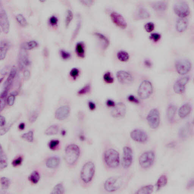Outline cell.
<instances>
[{
	"label": "cell",
	"mask_w": 194,
	"mask_h": 194,
	"mask_svg": "<svg viewBox=\"0 0 194 194\" xmlns=\"http://www.w3.org/2000/svg\"><path fill=\"white\" fill-rule=\"evenodd\" d=\"M104 163L109 169H115L120 164V156L118 152L115 149H107L104 152Z\"/></svg>",
	"instance_id": "6da1fadb"
},
{
	"label": "cell",
	"mask_w": 194,
	"mask_h": 194,
	"mask_svg": "<svg viewBox=\"0 0 194 194\" xmlns=\"http://www.w3.org/2000/svg\"><path fill=\"white\" fill-rule=\"evenodd\" d=\"M96 173V167L92 161H88L83 166L81 169L80 178L81 181L86 185H89L92 182Z\"/></svg>",
	"instance_id": "7a4b0ae2"
},
{
	"label": "cell",
	"mask_w": 194,
	"mask_h": 194,
	"mask_svg": "<svg viewBox=\"0 0 194 194\" xmlns=\"http://www.w3.org/2000/svg\"><path fill=\"white\" fill-rule=\"evenodd\" d=\"M80 154V150L77 145L72 144L67 145L65 150L66 162L70 166L74 165L78 160Z\"/></svg>",
	"instance_id": "3957f363"
},
{
	"label": "cell",
	"mask_w": 194,
	"mask_h": 194,
	"mask_svg": "<svg viewBox=\"0 0 194 194\" xmlns=\"http://www.w3.org/2000/svg\"><path fill=\"white\" fill-rule=\"evenodd\" d=\"M123 182V178L122 176L111 177L104 182L103 188L105 191L109 193H113L120 189Z\"/></svg>",
	"instance_id": "277c9868"
},
{
	"label": "cell",
	"mask_w": 194,
	"mask_h": 194,
	"mask_svg": "<svg viewBox=\"0 0 194 194\" xmlns=\"http://www.w3.org/2000/svg\"><path fill=\"white\" fill-rule=\"evenodd\" d=\"M155 154L152 150L144 152L140 155L138 162L140 167L143 169H147L151 167L155 162Z\"/></svg>",
	"instance_id": "5b68a950"
},
{
	"label": "cell",
	"mask_w": 194,
	"mask_h": 194,
	"mask_svg": "<svg viewBox=\"0 0 194 194\" xmlns=\"http://www.w3.org/2000/svg\"><path fill=\"white\" fill-rule=\"evenodd\" d=\"M153 91L152 83L145 80L140 84L138 90V95L141 99H145L150 97Z\"/></svg>",
	"instance_id": "8992f818"
},
{
	"label": "cell",
	"mask_w": 194,
	"mask_h": 194,
	"mask_svg": "<svg viewBox=\"0 0 194 194\" xmlns=\"http://www.w3.org/2000/svg\"><path fill=\"white\" fill-rule=\"evenodd\" d=\"M146 119L151 129H157L160 123V115L159 110L156 108L151 109L147 116Z\"/></svg>",
	"instance_id": "52a82bcc"
},
{
	"label": "cell",
	"mask_w": 194,
	"mask_h": 194,
	"mask_svg": "<svg viewBox=\"0 0 194 194\" xmlns=\"http://www.w3.org/2000/svg\"><path fill=\"white\" fill-rule=\"evenodd\" d=\"M174 10L175 13L180 18H185L188 16L190 13L188 5L183 1H178L174 4Z\"/></svg>",
	"instance_id": "ba28073f"
},
{
	"label": "cell",
	"mask_w": 194,
	"mask_h": 194,
	"mask_svg": "<svg viewBox=\"0 0 194 194\" xmlns=\"http://www.w3.org/2000/svg\"><path fill=\"white\" fill-rule=\"evenodd\" d=\"M133 160L132 149L129 146H125L123 149L122 164L123 168L126 169L131 167Z\"/></svg>",
	"instance_id": "9c48e42d"
},
{
	"label": "cell",
	"mask_w": 194,
	"mask_h": 194,
	"mask_svg": "<svg viewBox=\"0 0 194 194\" xmlns=\"http://www.w3.org/2000/svg\"><path fill=\"white\" fill-rule=\"evenodd\" d=\"M175 66L178 73L181 75H185L191 70L192 65L188 60L181 59L176 61Z\"/></svg>",
	"instance_id": "30bf717a"
},
{
	"label": "cell",
	"mask_w": 194,
	"mask_h": 194,
	"mask_svg": "<svg viewBox=\"0 0 194 194\" xmlns=\"http://www.w3.org/2000/svg\"><path fill=\"white\" fill-rule=\"evenodd\" d=\"M130 136L133 141L141 143L146 142L148 139L146 132L139 129L133 130L130 133Z\"/></svg>",
	"instance_id": "8fae6325"
},
{
	"label": "cell",
	"mask_w": 194,
	"mask_h": 194,
	"mask_svg": "<svg viewBox=\"0 0 194 194\" xmlns=\"http://www.w3.org/2000/svg\"><path fill=\"white\" fill-rule=\"evenodd\" d=\"M126 113V106L123 103H119L116 104L111 111V115L116 118L124 117Z\"/></svg>",
	"instance_id": "7c38bea8"
},
{
	"label": "cell",
	"mask_w": 194,
	"mask_h": 194,
	"mask_svg": "<svg viewBox=\"0 0 194 194\" xmlns=\"http://www.w3.org/2000/svg\"><path fill=\"white\" fill-rule=\"evenodd\" d=\"M190 80L188 76H185L180 78L175 82L173 89L176 93L178 94H182L185 91L186 85L187 84Z\"/></svg>",
	"instance_id": "4fadbf2b"
},
{
	"label": "cell",
	"mask_w": 194,
	"mask_h": 194,
	"mask_svg": "<svg viewBox=\"0 0 194 194\" xmlns=\"http://www.w3.org/2000/svg\"><path fill=\"white\" fill-rule=\"evenodd\" d=\"M110 16L113 22L121 29H124L127 27V23L123 16L117 12H113Z\"/></svg>",
	"instance_id": "5bb4252c"
},
{
	"label": "cell",
	"mask_w": 194,
	"mask_h": 194,
	"mask_svg": "<svg viewBox=\"0 0 194 194\" xmlns=\"http://www.w3.org/2000/svg\"><path fill=\"white\" fill-rule=\"evenodd\" d=\"M0 24L3 32L6 34L8 33L10 28L9 19L6 10L1 7L0 10Z\"/></svg>",
	"instance_id": "9a60e30c"
},
{
	"label": "cell",
	"mask_w": 194,
	"mask_h": 194,
	"mask_svg": "<svg viewBox=\"0 0 194 194\" xmlns=\"http://www.w3.org/2000/svg\"><path fill=\"white\" fill-rule=\"evenodd\" d=\"M18 65L20 70H22L30 64L28 55L26 50L21 48L18 57Z\"/></svg>",
	"instance_id": "2e32d148"
},
{
	"label": "cell",
	"mask_w": 194,
	"mask_h": 194,
	"mask_svg": "<svg viewBox=\"0 0 194 194\" xmlns=\"http://www.w3.org/2000/svg\"><path fill=\"white\" fill-rule=\"evenodd\" d=\"M133 19L135 20H143L150 18V12L146 8L141 6L138 7L133 12Z\"/></svg>",
	"instance_id": "e0dca14e"
},
{
	"label": "cell",
	"mask_w": 194,
	"mask_h": 194,
	"mask_svg": "<svg viewBox=\"0 0 194 194\" xmlns=\"http://www.w3.org/2000/svg\"><path fill=\"white\" fill-rule=\"evenodd\" d=\"M71 112L70 107L67 105L62 106L57 109L55 113V117L58 120H65L70 116Z\"/></svg>",
	"instance_id": "ac0fdd59"
},
{
	"label": "cell",
	"mask_w": 194,
	"mask_h": 194,
	"mask_svg": "<svg viewBox=\"0 0 194 194\" xmlns=\"http://www.w3.org/2000/svg\"><path fill=\"white\" fill-rule=\"evenodd\" d=\"M117 77L119 82L122 84H130L133 81L132 76L126 71H118L117 73Z\"/></svg>",
	"instance_id": "d6986e66"
},
{
	"label": "cell",
	"mask_w": 194,
	"mask_h": 194,
	"mask_svg": "<svg viewBox=\"0 0 194 194\" xmlns=\"http://www.w3.org/2000/svg\"><path fill=\"white\" fill-rule=\"evenodd\" d=\"M16 69L15 67H13L10 71L9 76L5 81L3 85L2 90V91L8 93V90L11 87L16 74Z\"/></svg>",
	"instance_id": "ffe728a7"
},
{
	"label": "cell",
	"mask_w": 194,
	"mask_h": 194,
	"mask_svg": "<svg viewBox=\"0 0 194 194\" xmlns=\"http://www.w3.org/2000/svg\"><path fill=\"white\" fill-rule=\"evenodd\" d=\"M94 35L98 39L102 48L103 50H106L110 45V41L108 38L104 34L99 32H95Z\"/></svg>",
	"instance_id": "44dd1931"
},
{
	"label": "cell",
	"mask_w": 194,
	"mask_h": 194,
	"mask_svg": "<svg viewBox=\"0 0 194 194\" xmlns=\"http://www.w3.org/2000/svg\"><path fill=\"white\" fill-rule=\"evenodd\" d=\"M191 105L189 104L186 103L180 107L178 114L181 118H184L189 115L192 111Z\"/></svg>",
	"instance_id": "7402d4cb"
},
{
	"label": "cell",
	"mask_w": 194,
	"mask_h": 194,
	"mask_svg": "<svg viewBox=\"0 0 194 194\" xmlns=\"http://www.w3.org/2000/svg\"><path fill=\"white\" fill-rule=\"evenodd\" d=\"M188 25V21L185 18H180L177 21L176 28L177 31L183 32L186 30Z\"/></svg>",
	"instance_id": "603a6c76"
},
{
	"label": "cell",
	"mask_w": 194,
	"mask_h": 194,
	"mask_svg": "<svg viewBox=\"0 0 194 194\" xmlns=\"http://www.w3.org/2000/svg\"><path fill=\"white\" fill-rule=\"evenodd\" d=\"M10 43L5 40H2L0 44V58L2 60L6 58L7 52L9 48Z\"/></svg>",
	"instance_id": "cb8c5ba5"
},
{
	"label": "cell",
	"mask_w": 194,
	"mask_h": 194,
	"mask_svg": "<svg viewBox=\"0 0 194 194\" xmlns=\"http://www.w3.org/2000/svg\"><path fill=\"white\" fill-rule=\"evenodd\" d=\"M60 164V158L53 156L49 158L46 161V166L51 169H55L58 167Z\"/></svg>",
	"instance_id": "d4e9b609"
},
{
	"label": "cell",
	"mask_w": 194,
	"mask_h": 194,
	"mask_svg": "<svg viewBox=\"0 0 194 194\" xmlns=\"http://www.w3.org/2000/svg\"><path fill=\"white\" fill-rule=\"evenodd\" d=\"M151 7L155 11H164L167 8L168 3L164 1L156 2L152 3Z\"/></svg>",
	"instance_id": "484cf974"
},
{
	"label": "cell",
	"mask_w": 194,
	"mask_h": 194,
	"mask_svg": "<svg viewBox=\"0 0 194 194\" xmlns=\"http://www.w3.org/2000/svg\"><path fill=\"white\" fill-rule=\"evenodd\" d=\"M190 124L187 123L182 127L179 132V136L181 138H185L187 137L191 131Z\"/></svg>",
	"instance_id": "4316f807"
},
{
	"label": "cell",
	"mask_w": 194,
	"mask_h": 194,
	"mask_svg": "<svg viewBox=\"0 0 194 194\" xmlns=\"http://www.w3.org/2000/svg\"><path fill=\"white\" fill-rule=\"evenodd\" d=\"M176 112V107L173 104L169 105L167 111V118L169 122H172L175 116Z\"/></svg>",
	"instance_id": "83f0119b"
},
{
	"label": "cell",
	"mask_w": 194,
	"mask_h": 194,
	"mask_svg": "<svg viewBox=\"0 0 194 194\" xmlns=\"http://www.w3.org/2000/svg\"><path fill=\"white\" fill-rule=\"evenodd\" d=\"M76 52L79 58H84L85 56V46L83 42L77 43L76 46Z\"/></svg>",
	"instance_id": "f1b7e54d"
},
{
	"label": "cell",
	"mask_w": 194,
	"mask_h": 194,
	"mask_svg": "<svg viewBox=\"0 0 194 194\" xmlns=\"http://www.w3.org/2000/svg\"><path fill=\"white\" fill-rule=\"evenodd\" d=\"M154 187L152 185H146L141 187L136 193L137 194H150L154 191Z\"/></svg>",
	"instance_id": "f546056e"
},
{
	"label": "cell",
	"mask_w": 194,
	"mask_h": 194,
	"mask_svg": "<svg viewBox=\"0 0 194 194\" xmlns=\"http://www.w3.org/2000/svg\"><path fill=\"white\" fill-rule=\"evenodd\" d=\"M0 151V167L1 169H3L7 167L8 163L6 154L3 152L1 145Z\"/></svg>",
	"instance_id": "4dcf8cb0"
},
{
	"label": "cell",
	"mask_w": 194,
	"mask_h": 194,
	"mask_svg": "<svg viewBox=\"0 0 194 194\" xmlns=\"http://www.w3.org/2000/svg\"><path fill=\"white\" fill-rule=\"evenodd\" d=\"M168 182L167 177L165 175H162L159 178L156 183L157 190H159L161 188L164 187L167 184Z\"/></svg>",
	"instance_id": "1f68e13d"
},
{
	"label": "cell",
	"mask_w": 194,
	"mask_h": 194,
	"mask_svg": "<svg viewBox=\"0 0 194 194\" xmlns=\"http://www.w3.org/2000/svg\"><path fill=\"white\" fill-rule=\"evenodd\" d=\"M38 43L35 40H31L22 43L21 48L25 50H30L37 47Z\"/></svg>",
	"instance_id": "d6a6232c"
},
{
	"label": "cell",
	"mask_w": 194,
	"mask_h": 194,
	"mask_svg": "<svg viewBox=\"0 0 194 194\" xmlns=\"http://www.w3.org/2000/svg\"><path fill=\"white\" fill-rule=\"evenodd\" d=\"M117 57L120 61L126 62L129 60V55L127 52L122 50L118 52Z\"/></svg>",
	"instance_id": "836d02e7"
},
{
	"label": "cell",
	"mask_w": 194,
	"mask_h": 194,
	"mask_svg": "<svg viewBox=\"0 0 194 194\" xmlns=\"http://www.w3.org/2000/svg\"><path fill=\"white\" fill-rule=\"evenodd\" d=\"M59 129V128L58 126L56 125H53L48 128L45 133L48 136H53V135L57 134L58 133Z\"/></svg>",
	"instance_id": "e575fe53"
},
{
	"label": "cell",
	"mask_w": 194,
	"mask_h": 194,
	"mask_svg": "<svg viewBox=\"0 0 194 194\" xmlns=\"http://www.w3.org/2000/svg\"><path fill=\"white\" fill-rule=\"evenodd\" d=\"M65 192V188L63 183H59L57 184L53 188L51 194H63Z\"/></svg>",
	"instance_id": "d590c367"
},
{
	"label": "cell",
	"mask_w": 194,
	"mask_h": 194,
	"mask_svg": "<svg viewBox=\"0 0 194 194\" xmlns=\"http://www.w3.org/2000/svg\"><path fill=\"white\" fill-rule=\"evenodd\" d=\"M29 179L31 182L34 184H36L39 182L40 179V175L39 173L36 171H34L29 176Z\"/></svg>",
	"instance_id": "8d00e7d4"
},
{
	"label": "cell",
	"mask_w": 194,
	"mask_h": 194,
	"mask_svg": "<svg viewBox=\"0 0 194 194\" xmlns=\"http://www.w3.org/2000/svg\"><path fill=\"white\" fill-rule=\"evenodd\" d=\"M73 18V14L72 10H67V13L66 16L65 20V24L66 27H67L72 22Z\"/></svg>",
	"instance_id": "74e56055"
},
{
	"label": "cell",
	"mask_w": 194,
	"mask_h": 194,
	"mask_svg": "<svg viewBox=\"0 0 194 194\" xmlns=\"http://www.w3.org/2000/svg\"><path fill=\"white\" fill-rule=\"evenodd\" d=\"M22 138L29 142H33L34 141V133L32 131L24 133L21 136Z\"/></svg>",
	"instance_id": "f35d334b"
},
{
	"label": "cell",
	"mask_w": 194,
	"mask_h": 194,
	"mask_svg": "<svg viewBox=\"0 0 194 194\" xmlns=\"http://www.w3.org/2000/svg\"><path fill=\"white\" fill-rule=\"evenodd\" d=\"M17 21L22 25V26L25 27L27 25V22L25 17L21 14H19L16 16Z\"/></svg>",
	"instance_id": "ab89813d"
},
{
	"label": "cell",
	"mask_w": 194,
	"mask_h": 194,
	"mask_svg": "<svg viewBox=\"0 0 194 194\" xmlns=\"http://www.w3.org/2000/svg\"><path fill=\"white\" fill-rule=\"evenodd\" d=\"M1 187L3 190L8 189L10 184V180L6 177H2L1 179Z\"/></svg>",
	"instance_id": "60d3db41"
},
{
	"label": "cell",
	"mask_w": 194,
	"mask_h": 194,
	"mask_svg": "<svg viewBox=\"0 0 194 194\" xmlns=\"http://www.w3.org/2000/svg\"><path fill=\"white\" fill-rule=\"evenodd\" d=\"M91 85L89 84H86L84 87L81 88L78 92V94L79 95H86L89 93L91 91Z\"/></svg>",
	"instance_id": "b9f144b4"
},
{
	"label": "cell",
	"mask_w": 194,
	"mask_h": 194,
	"mask_svg": "<svg viewBox=\"0 0 194 194\" xmlns=\"http://www.w3.org/2000/svg\"><path fill=\"white\" fill-rule=\"evenodd\" d=\"M103 78L105 82L107 84H112L114 82V78L110 72H107L104 74Z\"/></svg>",
	"instance_id": "7bdbcfd3"
},
{
	"label": "cell",
	"mask_w": 194,
	"mask_h": 194,
	"mask_svg": "<svg viewBox=\"0 0 194 194\" xmlns=\"http://www.w3.org/2000/svg\"><path fill=\"white\" fill-rule=\"evenodd\" d=\"M60 53L61 57V58H63V60H68L69 59H70L71 57H72L71 53H69V52L65 51V50H60Z\"/></svg>",
	"instance_id": "ee69618b"
},
{
	"label": "cell",
	"mask_w": 194,
	"mask_h": 194,
	"mask_svg": "<svg viewBox=\"0 0 194 194\" xmlns=\"http://www.w3.org/2000/svg\"><path fill=\"white\" fill-rule=\"evenodd\" d=\"M145 28L148 32H151L155 29V25L153 22H149L145 24Z\"/></svg>",
	"instance_id": "f6af8a7d"
},
{
	"label": "cell",
	"mask_w": 194,
	"mask_h": 194,
	"mask_svg": "<svg viewBox=\"0 0 194 194\" xmlns=\"http://www.w3.org/2000/svg\"><path fill=\"white\" fill-rule=\"evenodd\" d=\"M81 27V22L80 21H79L78 22L77 26H76V28L75 30H74L73 33L72 34V39H71L72 41L74 40V39H75V38L76 37V36H77L78 34L79 30H80Z\"/></svg>",
	"instance_id": "bcb514c9"
},
{
	"label": "cell",
	"mask_w": 194,
	"mask_h": 194,
	"mask_svg": "<svg viewBox=\"0 0 194 194\" xmlns=\"http://www.w3.org/2000/svg\"><path fill=\"white\" fill-rule=\"evenodd\" d=\"M60 144V141L58 140H52L48 144V146L51 150L56 149Z\"/></svg>",
	"instance_id": "7dc6e473"
},
{
	"label": "cell",
	"mask_w": 194,
	"mask_h": 194,
	"mask_svg": "<svg viewBox=\"0 0 194 194\" xmlns=\"http://www.w3.org/2000/svg\"><path fill=\"white\" fill-rule=\"evenodd\" d=\"M161 38L160 34L157 33L151 34L150 36V39L155 42H157L160 40Z\"/></svg>",
	"instance_id": "c3c4849f"
},
{
	"label": "cell",
	"mask_w": 194,
	"mask_h": 194,
	"mask_svg": "<svg viewBox=\"0 0 194 194\" xmlns=\"http://www.w3.org/2000/svg\"><path fill=\"white\" fill-rule=\"evenodd\" d=\"M38 113L36 111L32 112L29 117V120L31 122H35L38 117Z\"/></svg>",
	"instance_id": "681fc988"
},
{
	"label": "cell",
	"mask_w": 194,
	"mask_h": 194,
	"mask_svg": "<svg viewBox=\"0 0 194 194\" xmlns=\"http://www.w3.org/2000/svg\"><path fill=\"white\" fill-rule=\"evenodd\" d=\"M22 158L21 157H20L13 160L12 162V164L13 167H16L19 165H21L22 162Z\"/></svg>",
	"instance_id": "f907efd6"
},
{
	"label": "cell",
	"mask_w": 194,
	"mask_h": 194,
	"mask_svg": "<svg viewBox=\"0 0 194 194\" xmlns=\"http://www.w3.org/2000/svg\"><path fill=\"white\" fill-rule=\"evenodd\" d=\"M79 70L76 68H74L70 71V75L73 78L76 79L79 75Z\"/></svg>",
	"instance_id": "816d5d0a"
},
{
	"label": "cell",
	"mask_w": 194,
	"mask_h": 194,
	"mask_svg": "<svg viewBox=\"0 0 194 194\" xmlns=\"http://www.w3.org/2000/svg\"><path fill=\"white\" fill-rule=\"evenodd\" d=\"M15 97L14 95H11L8 97L7 99V104L9 106H12L15 103Z\"/></svg>",
	"instance_id": "f5cc1de1"
},
{
	"label": "cell",
	"mask_w": 194,
	"mask_h": 194,
	"mask_svg": "<svg viewBox=\"0 0 194 194\" xmlns=\"http://www.w3.org/2000/svg\"><path fill=\"white\" fill-rule=\"evenodd\" d=\"M49 21L50 24L51 25H56L58 23V19L55 16H52L49 18Z\"/></svg>",
	"instance_id": "db71d44e"
},
{
	"label": "cell",
	"mask_w": 194,
	"mask_h": 194,
	"mask_svg": "<svg viewBox=\"0 0 194 194\" xmlns=\"http://www.w3.org/2000/svg\"><path fill=\"white\" fill-rule=\"evenodd\" d=\"M127 99L130 102L136 104L139 103V101L136 97L133 95H130L128 96Z\"/></svg>",
	"instance_id": "11a10c76"
},
{
	"label": "cell",
	"mask_w": 194,
	"mask_h": 194,
	"mask_svg": "<svg viewBox=\"0 0 194 194\" xmlns=\"http://www.w3.org/2000/svg\"><path fill=\"white\" fill-rule=\"evenodd\" d=\"M6 98H1V112L5 108L6 106Z\"/></svg>",
	"instance_id": "9f6ffc18"
},
{
	"label": "cell",
	"mask_w": 194,
	"mask_h": 194,
	"mask_svg": "<svg viewBox=\"0 0 194 194\" xmlns=\"http://www.w3.org/2000/svg\"><path fill=\"white\" fill-rule=\"evenodd\" d=\"M30 77V72L27 70L24 71V78L25 80H27Z\"/></svg>",
	"instance_id": "6f0895ef"
},
{
	"label": "cell",
	"mask_w": 194,
	"mask_h": 194,
	"mask_svg": "<svg viewBox=\"0 0 194 194\" xmlns=\"http://www.w3.org/2000/svg\"><path fill=\"white\" fill-rule=\"evenodd\" d=\"M106 104L107 106L109 107H113L115 106L116 104L113 100L110 99H109L106 102Z\"/></svg>",
	"instance_id": "680465c9"
},
{
	"label": "cell",
	"mask_w": 194,
	"mask_h": 194,
	"mask_svg": "<svg viewBox=\"0 0 194 194\" xmlns=\"http://www.w3.org/2000/svg\"><path fill=\"white\" fill-rule=\"evenodd\" d=\"M144 64L145 65L146 67H152V62L150 61V60L148 59H146L144 61Z\"/></svg>",
	"instance_id": "91938a15"
},
{
	"label": "cell",
	"mask_w": 194,
	"mask_h": 194,
	"mask_svg": "<svg viewBox=\"0 0 194 194\" xmlns=\"http://www.w3.org/2000/svg\"><path fill=\"white\" fill-rule=\"evenodd\" d=\"M81 2L85 6H90L93 4L94 1H81Z\"/></svg>",
	"instance_id": "94428289"
},
{
	"label": "cell",
	"mask_w": 194,
	"mask_h": 194,
	"mask_svg": "<svg viewBox=\"0 0 194 194\" xmlns=\"http://www.w3.org/2000/svg\"><path fill=\"white\" fill-rule=\"evenodd\" d=\"M88 106L90 109L91 110H95L96 108V105L92 101H89L88 103Z\"/></svg>",
	"instance_id": "6125c7cd"
},
{
	"label": "cell",
	"mask_w": 194,
	"mask_h": 194,
	"mask_svg": "<svg viewBox=\"0 0 194 194\" xmlns=\"http://www.w3.org/2000/svg\"><path fill=\"white\" fill-rule=\"evenodd\" d=\"M194 186V180L193 179H192L190 180V181H189L188 182L187 184V189H190L191 188Z\"/></svg>",
	"instance_id": "be15d7a7"
},
{
	"label": "cell",
	"mask_w": 194,
	"mask_h": 194,
	"mask_svg": "<svg viewBox=\"0 0 194 194\" xmlns=\"http://www.w3.org/2000/svg\"><path fill=\"white\" fill-rule=\"evenodd\" d=\"M0 125H1V127H3L6 124V119L4 117L2 116H1L0 117Z\"/></svg>",
	"instance_id": "e7e4bbea"
},
{
	"label": "cell",
	"mask_w": 194,
	"mask_h": 194,
	"mask_svg": "<svg viewBox=\"0 0 194 194\" xmlns=\"http://www.w3.org/2000/svg\"><path fill=\"white\" fill-rule=\"evenodd\" d=\"M25 124L24 123H21L20 124V125L19 126V128L21 130H23L25 128Z\"/></svg>",
	"instance_id": "03108f58"
},
{
	"label": "cell",
	"mask_w": 194,
	"mask_h": 194,
	"mask_svg": "<svg viewBox=\"0 0 194 194\" xmlns=\"http://www.w3.org/2000/svg\"><path fill=\"white\" fill-rule=\"evenodd\" d=\"M7 67H5V68H3V70H2L1 71V73L2 75H5L7 73Z\"/></svg>",
	"instance_id": "003e7915"
}]
</instances>
